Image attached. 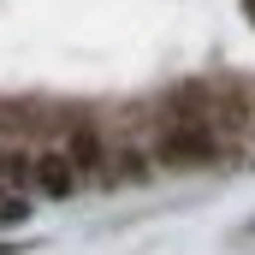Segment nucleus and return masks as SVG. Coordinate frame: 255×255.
Returning a JSON list of instances; mask_svg holds the SVG:
<instances>
[{
  "instance_id": "nucleus-4",
  "label": "nucleus",
  "mask_w": 255,
  "mask_h": 255,
  "mask_svg": "<svg viewBox=\"0 0 255 255\" xmlns=\"http://www.w3.org/2000/svg\"><path fill=\"white\" fill-rule=\"evenodd\" d=\"M65 160H71L77 172H95V166L107 160V142H101V130H95V125H77V130H71V148H65Z\"/></svg>"
},
{
  "instance_id": "nucleus-3",
  "label": "nucleus",
  "mask_w": 255,
  "mask_h": 255,
  "mask_svg": "<svg viewBox=\"0 0 255 255\" xmlns=\"http://www.w3.org/2000/svg\"><path fill=\"white\" fill-rule=\"evenodd\" d=\"M208 107H214V89H208V83H178V89L166 95L172 125H184V119H208Z\"/></svg>"
},
{
  "instance_id": "nucleus-2",
  "label": "nucleus",
  "mask_w": 255,
  "mask_h": 255,
  "mask_svg": "<svg viewBox=\"0 0 255 255\" xmlns=\"http://www.w3.org/2000/svg\"><path fill=\"white\" fill-rule=\"evenodd\" d=\"M30 184H36V196H48V202H65V196H77V166L65 154H36L30 160Z\"/></svg>"
},
{
  "instance_id": "nucleus-5",
  "label": "nucleus",
  "mask_w": 255,
  "mask_h": 255,
  "mask_svg": "<svg viewBox=\"0 0 255 255\" xmlns=\"http://www.w3.org/2000/svg\"><path fill=\"white\" fill-rule=\"evenodd\" d=\"M250 18H255V0H250Z\"/></svg>"
},
{
  "instance_id": "nucleus-1",
  "label": "nucleus",
  "mask_w": 255,
  "mask_h": 255,
  "mask_svg": "<svg viewBox=\"0 0 255 255\" xmlns=\"http://www.w3.org/2000/svg\"><path fill=\"white\" fill-rule=\"evenodd\" d=\"M214 154H220V125L214 119H184V125H166V136H160L166 166H208Z\"/></svg>"
}]
</instances>
